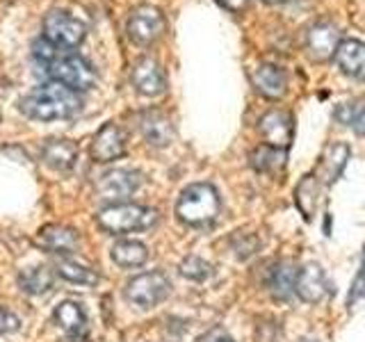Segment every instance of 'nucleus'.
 Wrapping results in <instances>:
<instances>
[{
  "mask_svg": "<svg viewBox=\"0 0 365 342\" xmlns=\"http://www.w3.org/2000/svg\"><path fill=\"white\" fill-rule=\"evenodd\" d=\"M178 271H180V276H185V279H190V281H205L212 274V267H210V262H205L203 258H199V256H187L185 260L180 262V267H178Z\"/></svg>",
  "mask_w": 365,
  "mask_h": 342,
  "instance_id": "28",
  "label": "nucleus"
},
{
  "mask_svg": "<svg viewBox=\"0 0 365 342\" xmlns=\"http://www.w3.org/2000/svg\"><path fill=\"white\" fill-rule=\"evenodd\" d=\"M140 185H142V174L130 169H112L108 174L98 176V180L94 182V194L103 201L121 203L125 199H130Z\"/></svg>",
  "mask_w": 365,
  "mask_h": 342,
  "instance_id": "7",
  "label": "nucleus"
},
{
  "mask_svg": "<svg viewBox=\"0 0 365 342\" xmlns=\"http://www.w3.org/2000/svg\"><path fill=\"white\" fill-rule=\"evenodd\" d=\"M220 194L208 182H194L180 192L176 201V214L190 226H208L220 214Z\"/></svg>",
  "mask_w": 365,
  "mask_h": 342,
  "instance_id": "2",
  "label": "nucleus"
},
{
  "mask_svg": "<svg viewBox=\"0 0 365 342\" xmlns=\"http://www.w3.org/2000/svg\"><path fill=\"white\" fill-rule=\"evenodd\" d=\"M163 30H165L163 11L151 5H142L133 9L128 16V26H125V32H128V37L137 46H146L155 41L160 34H163Z\"/></svg>",
  "mask_w": 365,
  "mask_h": 342,
  "instance_id": "8",
  "label": "nucleus"
},
{
  "mask_svg": "<svg viewBox=\"0 0 365 342\" xmlns=\"http://www.w3.org/2000/svg\"><path fill=\"white\" fill-rule=\"evenodd\" d=\"M199 342H235V340H233L231 336H228L226 331H222V328H212V331H208L205 336H201Z\"/></svg>",
  "mask_w": 365,
  "mask_h": 342,
  "instance_id": "31",
  "label": "nucleus"
},
{
  "mask_svg": "<svg viewBox=\"0 0 365 342\" xmlns=\"http://www.w3.org/2000/svg\"><path fill=\"white\" fill-rule=\"evenodd\" d=\"M78 157V146L71 140H48L41 148V160L55 171H71Z\"/></svg>",
  "mask_w": 365,
  "mask_h": 342,
  "instance_id": "18",
  "label": "nucleus"
},
{
  "mask_svg": "<svg viewBox=\"0 0 365 342\" xmlns=\"http://www.w3.org/2000/svg\"><path fill=\"white\" fill-rule=\"evenodd\" d=\"M53 322L60 328H64L68 336L87 338V315L76 301H62L57 306L53 313Z\"/></svg>",
  "mask_w": 365,
  "mask_h": 342,
  "instance_id": "21",
  "label": "nucleus"
},
{
  "mask_svg": "<svg viewBox=\"0 0 365 342\" xmlns=\"http://www.w3.org/2000/svg\"><path fill=\"white\" fill-rule=\"evenodd\" d=\"M258 130H260L262 140H265L267 146L288 151V146H290L292 137H294L292 114L283 112V110H269L267 114H262V117H260Z\"/></svg>",
  "mask_w": 365,
  "mask_h": 342,
  "instance_id": "9",
  "label": "nucleus"
},
{
  "mask_svg": "<svg viewBox=\"0 0 365 342\" xmlns=\"http://www.w3.org/2000/svg\"><path fill=\"white\" fill-rule=\"evenodd\" d=\"M19 317L11 313V311H5V308H0V333H14L19 328Z\"/></svg>",
  "mask_w": 365,
  "mask_h": 342,
  "instance_id": "29",
  "label": "nucleus"
},
{
  "mask_svg": "<svg viewBox=\"0 0 365 342\" xmlns=\"http://www.w3.org/2000/svg\"><path fill=\"white\" fill-rule=\"evenodd\" d=\"M53 269H48L46 265H37V267H28L19 274V288L26 294H43L53 288Z\"/></svg>",
  "mask_w": 365,
  "mask_h": 342,
  "instance_id": "23",
  "label": "nucleus"
},
{
  "mask_svg": "<svg viewBox=\"0 0 365 342\" xmlns=\"http://www.w3.org/2000/svg\"><path fill=\"white\" fill-rule=\"evenodd\" d=\"M133 85L137 87V91L144 96H158L165 91V71L160 62H155L153 57H144L135 64L133 68Z\"/></svg>",
  "mask_w": 365,
  "mask_h": 342,
  "instance_id": "14",
  "label": "nucleus"
},
{
  "mask_svg": "<svg viewBox=\"0 0 365 342\" xmlns=\"http://www.w3.org/2000/svg\"><path fill=\"white\" fill-rule=\"evenodd\" d=\"M294 279H297V269H294L292 262H288V260L274 262L269 274H267L269 294L277 301H288L294 292Z\"/></svg>",
  "mask_w": 365,
  "mask_h": 342,
  "instance_id": "19",
  "label": "nucleus"
},
{
  "mask_svg": "<svg viewBox=\"0 0 365 342\" xmlns=\"http://www.w3.org/2000/svg\"><path fill=\"white\" fill-rule=\"evenodd\" d=\"M304 342H313V340H304Z\"/></svg>",
  "mask_w": 365,
  "mask_h": 342,
  "instance_id": "34",
  "label": "nucleus"
},
{
  "mask_svg": "<svg viewBox=\"0 0 365 342\" xmlns=\"http://www.w3.org/2000/svg\"><path fill=\"white\" fill-rule=\"evenodd\" d=\"M83 110V96L80 91L68 89L60 83H46L21 100V112L37 121H57L71 119Z\"/></svg>",
  "mask_w": 365,
  "mask_h": 342,
  "instance_id": "1",
  "label": "nucleus"
},
{
  "mask_svg": "<svg viewBox=\"0 0 365 342\" xmlns=\"http://www.w3.org/2000/svg\"><path fill=\"white\" fill-rule=\"evenodd\" d=\"M43 66L53 83H60L73 91H87L96 85V68L76 53L57 51L53 60Z\"/></svg>",
  "mask_w": 365,
  "mask_h": 342,
  "instance_id": "3",
  "label": "nucleus"
},
{
  "mask_svg": "<svg viewBox=\"0 0 365 342\" xmlns=\"http://www.w3.org/2000/svg\"><path fill=\"white\" fill-rule=\"evenodd\" d=\"M228 11H242L247 7V0H217Z\"/></svg>",
  "mask_w": 365,
  "mask_h": 342,
  "instance_id": "32",
  "label": "nucleus"
},
{
  "mask_svg": "<svg viewBox=\"0 0 365 342\" xmlns=\"http://www.w3.org/2000/svg\"><path fill=\"white\" fill-rule=\"evenodd\" d=\"M169 290H171V285L165 274L146 271V274H140V276H135L125 285V299L148 311V308L163 304L169 296Z\"/></svg>",
  "mask_w": 365,
  "mask_h": 342,
  "instance_id": "6",
  "label": "nucleus"
},
{
  "mask_svg": "<svg viewBox=\"0 0 365 342\" xmlns=\"http://www.w3.org/2000/svg\"><path fill=\"white\" fill-rule=\"evenodd\" d=\"M55 271L60 274L64 281L76 283V285H87V288H94V285H98V281H101V276L94 269H89L73 260H57Z\"/></svg>",
  "mask_w": 365,
  "mask_h": 342,
  "instance_id": "26",
  "label": "nucleus"
},
{
  "mask_svg": "<svg viewBox=\"0 0 365 342\" xmlns=\"http://www.w3.org/2000/svg\"><path fill=\"white\" fill-rule=\"evenodd\" d=\"M148 258V249L135 239H121L112 247V260L121 267H142Z\"/></svg>",
  "mask_w": 365,
  "mask_h": 342,
  "instance_id": "25",
  "label": "nucleus"
},
{
  "mask_svg": "<svg viewBox=\"0 0 365 342\" xmlns=\"http://www.w3.org/2000/svg\"><path fill=\"white\" fill-rule=\"evenodd\" d=\"M265 3H283V0H265Z\"/></svg>",
  "mask_w": 365,
  "mask_h": 342,
  "instance_id": "33",
  "label": "nucleus"
},
{
  "mask_svg": "<svg viewBox=\"0 0 365 342\" xmlns=\"http://www.w3.org/2000/svg\"><path fill=\"white\" fill-rule=\"evenodd\" d=\"M91 157L96 162H112L125 153V133L117 123H108L96 133L94 142H91Z\"/></svg>",
  "mask_w": 365,
  "mask_h": 342,
  "instance_id": "12",
  "label": "nucleus"
},
{
  "mask_svg": "<svg viewBox=\"0 0 365 342\" xmlns=\"http://www.w3.org/2000/svg\"><path fill=\"white\" fill-rule=\"evenodd\" d=\"M249 162H251V167H254L256 171H260V174L277 176V174H281V171L285 169V162H288V151L262 144V146H258L256 151L249 155Z\"/></svg>",
  "mask_w": 365,
  "mask_h": 342,
  "instance_id": "22",
  "label": "nucleus"
},
{
  "mask_svg": "<svg viewBox=\"0 0 365 342\" xmlns=\"http://www.w3.org/2000/svg\"><path fill=\"white\" fill-rule=\"evenodd\" d=\"M142 133H144L148 144L160 146V148L167 146L171 140H174V128H171L169 119H165L163 114H158V112L146 114V117L142 119Z\"/></svg>",
  "mask_w": 365,
  "mask_h": 342,
  "instance_id": "24",
  "label": "nucleus"
},
{
  "mask_svg": "<svg viewBox=\"0 0 365 342\" xmlns=\"http://www.w3.org/2000/svg\"><path fill=\"white\" fill-rule=\"evenodd\" d=\"M334 117L349 125V128L356 133V135H365V103L363 100H349V103H342V105L336 108Z\"/></svg>",
  "mask_w": 365,
  "mask_h": 342,
  "instance_id": "27",
  "label": "nucleus"
},
{
  "mask_svg": "<svg viewBox=\"0 0 365 342\" xmlns=\"http://www.w3.org/2000/svg\"><path fill=\"white\" fill-rule=\"evenodd\" d=\"M329 292V283L324 269L317 262H308L302 269H297L294 279V294L306 304H319Z\"/></svg>",
  "mask_w": 365,
  "mask_h": 342,
  "instance_id": "11",
  "label": "nucleus"
},
{
  "mask_svg": "<svg viewBox=\"0 0 365 342\" xmlns=\"http://www.w3.org/2000/svg\"><path fill=\"white\" fill-rule=\"evenodd\" d=\"M85 23L71 16L68 11L55 9L43 19V37L55 48H76L85 39Z\"/></svg>",
  "mask_w": 365,
  "mask_h": 342,
  "instance_id": "5",
  "label": "nucleus"
},
{
  "mask_svg": "<svg viewBox=\"0 0 365 342\" xmlns=\"http://www.w3.org/2000/svg\"><path fill=\"white\" fill-rule=\"evenodd\" d=\"M322 187L324 185L317 180L315 174H306L294 190V203H297V208H299V212L304 214L306 222L313 219V214L317 210V201L322 197Z\"/></svg>",
  "mask_w": 365,
  "mask_h": 342,
  "instance_id": "20",
  "label": "nucleus"
},
{
  "mask_svg": "<svg viewBox=\"0 0 365 342\" xmlns=\"http://www.w3.org/2000/svg\"><path fill=\"white\" fill-rule=\"evenodd\" d=\"M158 222V212L135 203H112L98 212V226L112 235L144 231Z\"/></svg>",
  "mask_w": 365,
  "mask_h": 342,
  "instance_id": "4",
  "label": "nucleus"
},
{
  "mask_svg": "<svg viewBox=\"0 0 365 342\" xmlns=\"http://www.w3.org/2000/svg\"><path fill=\"white\" fill-rule=\"evenodd\" d=\"M349 146L342 144V142H336V144H329L324 148L322 157H319V165H317V171L313 174L317 176V180L322 182V185L331 187L334 182L342 176V171H345L347 162H349Z\"/></svg>",
  "mask_w": 365,
  "mask_h": 342,
  "instance_id": "13",
  "label": "nucleus"
},
{
  "mask_svg": "<svg viewBox=\"0 0 365 342\" xmlns=\"http://www.w3.org/2000/svg\"><path fill=\"white\" fill-rule=\"evenodd\" d=\"M251 83L265 98H281L285 94V87H288V76L277 64H260L251 73Z\"/></svg>",
  "mask_w": 365,
  "mask_h": 342,
  "instance_id": "16",
  "label": "nucleus"
},
{
  "mask_svg": "<svg viewBox=\"0 0 365 342\" xmlns=\"http://www.w3.org/2000/svg\"><path fill=\"white\" fill-rule=\"evenodd\" d=\"M340 30L331 23H315L306 30V51L315 62H327L340 46Z\"/></svg>",
  "mask_w": 365,
  "mask_h": 342,
  "instance_id": "10",
  "label": "nucleus"
},
{
  "mask_svg": "<svg viewBox=\"0 0 365 342\" xmlns=\"http://www.w3.org/2000/svg\"><path fill=\"white\" fill-rule=\"evenodd\" d=\"M336 62L340 71L354 78V80H365V43L359 39H345L340 41L336 51Z\"/></svg>",
  "mask_w": 365,
  "mask_h": 342,
  "instance_id": "15",
  "label": "nucleus"
},
{
  "mask_svg": "<svg viewBox=\"0 0 365 342\" xmlns=\"http://www.w3.org/2000/svg\"><path fill=\"white\" fill-rule=\"evenodd\" d=\"M37 244L51 254H71L78 249V233L68 226L51 224L43 226L37 235Z\"/></svg>",
  "mask_w": 365,
  "mask_h": 342,
  "instance_id": "17",
  "label": "nucleus"
},
{
  "mask_svg": "<svg viewBox=\"0 0 365 342\" xmlns=\"http://www.w3.org/2000/svg\"><path fill=\"white\" fill-rule=\"evenodd\" d=\"M361 294H365V256H363V265H361V271H359V276L356 281H354V290H351V296H349V301L354 304L359 299Z\"/></svg>",
  "mask_w": 365,
  "mask_h": 342,
  "instance_id": "30",
  "label": "nucleus"
}]
</instances>
